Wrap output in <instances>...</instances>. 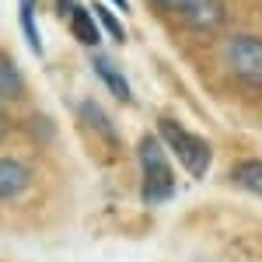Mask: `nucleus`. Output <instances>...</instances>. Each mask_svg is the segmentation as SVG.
<instances>
[{
    "mask_svg": "<svg viewBox=\"0 0 262 262\" xmlns=\"http://www.w3.org/2000/svg\"><path fill=\"white\" fill-rule=\"evenodd\" d=\"M137 161H140V196L143 203H164L175 196V171L168 161V150L158 140V133H147L137 147Z\"/></svg>",
    "mask_w": 262,
    "mask_h": 262,
    "instance_id": "nucleus-1",
    "label": "nucleus"
},
{
    "mask_svg": "<svg viewBox=\"0 0 262 262\" xmlns=\"http://www.w3.org/2000/svg\"><path fill=\"white\" fill-rule=\"evenodd\" d=\"M158 140L168 143V150L175 154V161H182V168H185L192 179H203V175L210 171L213 147L203 140L200 133H189L179 119L161 116V119H158Z\"/></svg>",
    "mask_w": 262,
    "mask_h": 262,
    "instance_id": "nucleus-2",
    "label": "nucleus"
},
{
    "mask_svg": "<svg viewBox=\"0 0 262 262\" xmlns=\"http://www.w3.org/2000/svg\"><path fill=\"white\" fill-rule=\"evenodd\" d=\"M224 67L242 88L262 91V35L238 32L224 42Z\"/></svg>",
    "mask_w": 262,
    "mask_h": 262,
    "instance_id": "nucleus-3",
    "label": "nucleus"
},
{
    "mask_svg": "<svg viewBox=\"0 0 262 262\" xmlns=\"http://www.w3.org/2000/svg\"><path fill=\"white\" fill-rule=\"evenodd\" d=\"M28 189H32V168L14 154H0V203L18 200Z\"/></svg>",
    "mask_w": 262,
    "mask_h": 262,
    "instance_id": "nucleus-4",
    "label": "nucleus"
},
{
    "mask_svg": "<svg viewBox=\"0 0 262 262\" xmlns=\"http://www.w3.org/2000/svg\"><path fill=\"white\" fill-rule=\"evenodd\" d=\"M182 21L192 32H217L227 21V7H224V0H192L182 11Z\"/></svg>",
    "mask_w": 262,
    "mask_h": 262,
    "instance_id": "nucleus-5",
    "label": "nucleus"
},
{
    "mask_svg": "<svg viewBox=\"0 0 262 262\" xmlns=\"http://www.w3.org/2000/svg\"><path fill=\"white\" fill-rule=\"evenodd\" d=\"M91 70L98 74V81L108 88V95H112L116 101H129V98H133L129 81H126V74L119 70V63L112 60V56H105V53H91Z\"/></svg>",
    "mask_w": 262,
    "mask_h": 262,
    "instance_id": "nucleus-6",
    "label": "nucleus"
},
{
    "mask_svg": "<svg viewBox=\"0 0 262 262\" xmlns=\"http://www.w3.org/2000/svg\"><path fill=\"white\" fill-rule=\"evenodd\" d=\"M67 25H70V35L81 42V46H88V49H98L101 42V28L98 21H95V14H91V7L88 4H74V11L67 14Z\"/></svg>",
    "mask_w": 262,
    "mask_h": 262,
    "instance_id": "nucleus-7",
    "label": "nucleus"
},
{
    "mask_svg": "<svg viewBox=\"0 0 262 262\" xmlns=\"http://www.w3.org/2000/svg\"><path fill=\"white\" fill-rule=\"evenodd\" d=\"M77 119H81V126H88V129H95L101 140H108V143H119V129H116V122L108 119V112L101 108L98 101H91V98H84L77 101Z\"/></svg>",
    "mask_w": 262,
    "mask_h": 262,
    "instance_id": "nucleus-8",
    "label": "nucleus"
},
{
    "mask_svg": "<svg viewBox=\"0 0 262 262\" xmlns=\"http://www.w3.org/2000/svg\"><path fill=\"white\" fill-rule=\"evenodd\" d=\"M25 91H28V84H25L21 67L11 60L7 53H0V105L21 101V98H25Z\"/></svg>",
    "mask_w": 262,
    "mask_h": 262,
    "instance_id": "nucleus-9",
    "label": "nucleus"
},
{
    "mask_svg": "<svg viewBox=\"0 0 262 262\" xmlns=\"http://www.w3.org/2000/svg\"><path fill=\"white\" fill-rule=\"evenodd\" d=\"M231 185L262 200V158H242L231 168Z\"/></svg>",
    "mask_w": 262,
    "mask_h": 262,
    "instance_id": "nucleus-10",
    "label": "nucleus"
},
{
    "mask_svg": "<svg viewBox=\"0 0 262 262\" xmlns=\"http://www.w3.org/2000/svg\"><path fill=\"white\" fill-rule=\"evenodd\" d=\"M35 11H39V0H18V25H21V35L28 42V49L42 56V35H39V21H35Z\"/></svg>",
    "mask_w": 262,
    "mask_h": 262,
    "instance_id": "nucleus-11",
    "label": "nucleus"
},
{
    "mask_svg": "<svg viewBox=\"0 0 262 262\" xmlns=\"http://www.w3.org/2000/svg\"><path fill=\"white\" fill-rule=\"evenodd\" d=\"M91 14H95V21H98L101 32H108L112 42H126V28H122V21H119L116 11H108L105 4H91Z\"/></svg>",
    "mask_w": 262,
    "mask_h": 262,
    "instance_id": "nucleus-12",
    "label": "nucleus"
},
{
    "mask_svg": "<svg viewBox=\"0 0 262 262\" xmlns=\"http://www.w3.org/2000/svg\"><path fill=\"white\" fill-rule=\"evenodd\" d=\"M147 4H150L154 11H161V14H182L192 0H147Z\"/></svg>",
    "mask_w": 262,
    "mask_h": 262,
    "instance_id": "nucleus-13",
    "label": "nucleus"
},
{
    "mask_svg": "<svg viewBox=\"0 0 262 262\" xmlns=\"http://www.w3.org/2000/svg\"><path fill=\"white\" fill-rule=\"evenodd\" d=\"M74 4H77V0H53V11H56V18L67 21V14L74 11Z\"/></svg>",
    "mask_w": 262,
    "mask_h": 262,
    "instance_id": "nucleus-14",
    "label": "nucleus"
},
{
    "mask_svg": "<svg viewBox=\"0 0 262 262\" xmlns=\"http://www.w3.org/2000/svg\"><path fill=\"white\" fill-rule=\"evenodd\" d=\"M11 137V116H7V105H0V140Z\"/></svg>",
    "mask_w": 262,
    "mask_h": 262,
    "instance_id": "nucleus-15",
    "label": "nucleus"
},
{
    "mask_svg": "<svg viewBox=\"0 0 262 262\" xmlns=\"http://www.w3.org/2000/svg\"><path fill=\"white\" fill-rule=\"evenodd\" d=\"M112 4H116L119 11H129V0H112Z\"/></svg>",
    "mask_w": 262,
    "mask_h": 262,
    "instance_id": "nucleus-16",
    "label": "nucleus"
}]
</instances>
